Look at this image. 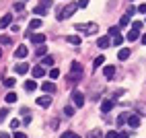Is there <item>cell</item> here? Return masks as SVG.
Masks as SVG:
<instances>
[{
	"instance_id": "1",
	"label": "cell",
	"mask_w": 146,
	"mask_h": 138,
	"mask_svg": "<svg viewBox=\"0 0 146 138\" xmlns=\"http://www.w3.org/2000/svg\"><path fill=\"white\" fill-rule=\"evenodd\" d=\"M76 8H78L76 2H70V4H66V6H60V8H58V21H64V19L72 17L76 13Z\"/></svg>"
},
{
	"instance_id": "2",
	"label": "cell",
	"mask_w": 146,
	"mask_h": 138,
	"mask_svg": "<svg viewBox=\"0 0 146 138\" xmlns=\"http://www.w3.org/2000/svg\"><path fill=\"white\" fill-rule=\"evenodd\" d=\"M82 74H84L82 66H80L78 62H72V74L68 76V78H70V83H78V81H82Z\"/></svg>"
},
{
	"instance_id": "3",
	"label": "cell",
	"mask_w": 146,
	"mask_h": 138,
	"mask_svg": "<svg viewBox=\"0 0 146 138\" xmlns=\"http://www.w3.org/2000/svg\"><path fill=\"white\" fill-rule=\"evenodd\" d=\"M109 39H111L113 45H121V43H123V37H121V33H119V27H111V29H109Z\"/></svg>"
},
{
	"instance_id": "4",
	"label": "cell",
	"mask_w": 146,
	"mask_h": 138,
	"mask_svg": "<svg viewBox=\"0 0 146 138\" xmlns=\"http://www.w3.org/2000/svg\"><path fill=\"white\" fill-rule=\"evenodd\" d=\"M76 31H84L86 35H91L95 31H99V27H97V23H78L76 25Z\"/></svg>"
},
{
	"instance_id": "5",
	"label": "cell",
	"mask_w": 146,
	"mask_h": 138,
	"mask_svg": "<svg viewBox=\"0 0 146 138\" xmlns=\"http://www.w3.org/2000/svg\"><path fill=\"white\" fill-rule=\"evenodd\" d=\"M72 101H74L76 107H82V105H84V95H82L80 91H74V93H72Z\"/></svg>"
},
{
	"instance_id": "6",
	"label": "cell",
	"mask_w": 146,
	"mask_h": 138,
	"mask_svg": "<svg viewBox=\"0 0 146 138\" xmlns=\"http://www.w3.org/2000/svg\"><path fill=\"white\" fill-rule=\"evenodd\" d=\"M128 126L136 130V128L140 126V115H136V113H130V115H128Z\"/></svg>"
},
{
	"instance_id": "7",
	"label": "cell",
	"mask_w": 146,
	"mask_h": 138,
	"mask_svg": "<svg viewBox=\"0 0 146 138\" xmlns=\"http://www.w3.org/2000/svg\"><path fill=\"white\" fill-rule=\"evenodd\" d=\"M27 54H29V50L25 45H19L17 47V52H15V58H19V60H23V58H27Z\"/></svg>"
},
{
	"instance_id": "8",
	"label": "cell",
	"mask_w": 146,
	"mask_h": 138,
	"mask_svg": "<svg viewBox=\"0 0 146 138\" xmlns=\"http://www.w3.org/2000/svg\"><path fill=\"white\" fill-rule=\"evenodd\" d=\"M113 109V99H105L103 103H101V111L103 113H109Z\"/></svg>"
},
{
	"instance_id": "9",
	"label": "cell",
	"mask_w": 146,
	"mask_h": 138,
	"mask_svg": "<svg viewBox=\"0 0 146 138\" xmlns=\"http://www.w3.org/2000/svg\"><path fill=\"white\" fill-rule=\"evenodd\" d=\"M31 41L37 43V45H43L45 43V35L43 33H35V35H31Z\"/></svg>"
},
{
	"instance_id": "10",
	"label": "cell",
	"mask_w": 146,
	"mask_h": 138,
	"mask_svg": "<svg viewBox=\"0 0 146 138\" xmlns=\"http://www.w3.org/2000/svg\"><path fill=\"white\" fill-rule=\"evenodd\" d=\"M41 89H43V93H45V95L56 93V85H54V83H43V85H41Z\"/></svg>"
},
{
	"instance_id": "11",
	"label": "cell",
	"mask_w": 146,
	"mask_h": 138,
	"mask_svg": "<svg viewBox=\"0 0 146 138\" xmlns=\"http://www.w3.org/2000/svg\"><path fill=\"white\" fill-rule=\"evenodd\" d=\"M97 45H99V47H109V45H111V39H109V35H103V37H99Z\"/></svg>"
},
{
	"instance_id": "12",
	"label": "cell",
	"mask_w": 146,
	"mask_h": 138,
	"mask_svg": "<svg viewBox=\"0 0 146 138\" xmlns=\"http://www.w3.org/2000/svg\"><path fill=\"white\" fill-rule=\"evenodd\" d=\"M37 105H39V107H50L52 105V97H39V99H37Z\"/></svg>"
},
{
	"instance_id": "13",
	"label": "cell",
	"mask_w": 146,
	"mask_h": 138,
	"mask_svg": "<svg viewBox=\"0 0 146 138\" xmlns=\"http://www.w3.org/2000/svg\"><path fill=\"white\" fill-rule=\"evenodd\" d=\"M113 74H115V66L109 64V66L103 68V76H105V78H113Z\"/></svg>"
},
{
	"instance_id": "14",
	"label": "cell",
	"mask_w": 146,
	"mask_h": 138,
	"mask_svg": "<svg viewBox=\"0 0 146 138\" xmlns=\"http://www.w3.org/2000/svg\"><path fill=\"white\" fill-rule=\"evenodd\" d=\"M11 21H13V15H4L2 19H0V29H6L8 25H11Z\"/></svg>"
},
{
	"instance_id": "15",
	"label": "cell",
	"mask_w": 146,
	"mask_h": 138,
	"mask_svg": "<svg viewBox=\"0 0 146 138\" xmlns=\"http://www.w3.org/2000/svg\"><path fill=\"white\" fill-rule=\"evenodd\" d=\"M130 47H121V50L117 52V58H119V60H128V58H130Z\"/></svg>"
},
{
	"instance_id": "16",
	"label": "cell",
	"mask_w": 146,
	"mask_h": 138,
	"mask_svg": "<svg viewBox=\"0 0 146 138\" xmlns=\"http://www.w3.org/2000/svg\"><path fill=\"white\" fill-rule=\"evenodd\" d=\"M15 70H17V74H27L29 72V64H17Z\"/></svg>"
},
{
	"instance_id": "17",
	"label": "cell",
	"mask_w": 146,
	"mask_h": 138,
	"mask_svg": "<svg viewBox=\"0 0 146 138\" xmlns=\"http://www.w3.org/2000/svg\"><path fill=\"white\" fill-rule=\"evenodd\" d=\"M43 74H45L43 66H33V76H35V78H41Z\"/></svg>"
},
{
	"instance_id": "18",
	"label": "cell",
	"mask_w": 146,
	"mask_h": 138,
	"mask_svg": "<svg viewBox=\"0 0 146 138\" xmlns=\"http://www.w3.org/2000/svg\"><path fill=\"white\" fill-rule=\"evenodd\" d=\"M66 41H68V43H72V45H80V37H78V35H68V37H66Z\"/></svg>"
},
{
	"instance_id": "19",
	"label": "cell",
	"mask_w": 146,
	"mask_h": 138,
	"mask_svg": "<svg viewBox=\"0 0 146 138\" xmlns=\"http://www.w3.org/2000/svg\"><path fill=\"white\" fill-rule=\"evenodd\" d=\"M136 115H146V105L144 103H138V105H136Z\"/></svg>"
},
{
	"instance_id": "20",
	"label": "cell",
	"mask_w": 146,
	"mask_h": 138,
	"mask_svg": "<svg viewBox=\"0 0 146 138\" xmlns=\"http://www.w3.org/2000/svg\"><path fill=\"white\" fill-rule=\"evenodd\" d=\"M125 37H128V41H136V39L140 37V31H132V29H130V31H128V35H125Z\"/></svg>"
},
{
	"instance_id": "21",
	"label": "cell",
	"mask_w": 146,
	"mask_h": 138,
	"mask_svg": "<svg viewBox=\"0 0 146 138\" xmlns=\"http://www.w3.org/2000/svg\"><path fill=\"white\" fill-rule=\"evenodd\" d=\"M39 27H41V19H31V23H29V29L33 31V29H39Z\"/></svg>"
},
{
	"instance_id": "22",
	"label": "cell",
	"mask_w": 146,
	"mask_h": 138,
	"mask_svg": "<svg viewBox=\"0 0 146 138\" xmlns=\"http://www.w3.org/2000/svg\"><path fill=\"white\" fill-rule=\"evenodd\" d=\"M25 89H27V91H35V89H37V83H35V81H27V83H25Z\"/></svg>"
},
{
	"instance_id": "23",
	"label": "cell",
	"mask_w": 146,
	"mask_h": 138,
	"mask_svg": "<svg viewBox=\"0 0 146 138\" xmlns=\"http://www.w3.org/2000/svg\"><path fill=\"white\" fill-rule=\"evenodd\" d=\"M64 113H66V117H72V115H74V107H72V105H66V107H64Z\"/></svg>"
},
{
	"instance_id": "24",
	"label": "cell",
	"mask_w": 146,
	"mask_h": 138,
	"mask_svg": "<svg viewBox=\"0 0 146 138\" xmlns=\"http://www.w3.org/2000/svg\"><path fill=\"white\" fill-rule=\"evenodd\" d=\"M35 54H37V56H43V58H45V54H47V47H45V45H39V47L35 50Z\"/></svg>"
},
{
	"instance_id": "25",
	"label": "cell",
	"mask_w": 146,
	"mask_h": 138,
	"mask_svg": "<svg viewBox=\"0 0 146 138\" xmlns=\"http://www.w3.org/2000/svg\"><path fill=\"white\" fill-rule=\"evenodd\" d=\"M11 128H13V130H15V132H17V130H19V128H21V120H19V117H15V120L11 122Z\"/></svg>"
},
{
	"instance_id": "26",
	"label": "cell",
	"mask_w": 146,
	"mask_h": 138,
	"mask_svg": "<svg viewBox=\"0 0 146 138\" xmlns=\"http://www.w3.org/2000/svg\"><path fill=\"white\" fill-rule=\"evenodd\" d=\"M4 99H6V103H15V101H17V93H8Z\"/></svg>"
},
{
	"instance_id": "27",
	"label": "cell",
	"mask_w": 146,
	"mask_h": 138,
	"mask_svg": "<svg viewBox=\"0 0 146 138\" xmlns=\"http://www.w3.org/2000/svg\"><path fill=\"white\" fill-rule=\"evenodd\" d=\"M41 64H43V66H52V64H54V58H52V56H45L43 60H41Z\"/></svg>"
},
{
	"instance_id": "28",
	"label": "cell",
	"mask_w": 146,
	"mask_h": 138,
	"mask_svg": "<svg viewBox=\"0 0 146 138\" xmlns=\"http://www.w3.org/2000/svg\"><path fill=\"white\" fill-rule=\"evenodd\" d=\"M125 122H128V113H119V115H117V124L121 126V124H125Z\"/></svg>"
},
{
	"instance_id": "29",
	"label": "cell",
	"mask_w": 146,
	"mask_h": 138,
	"mask_svg": "<svg viewBox=\"0 0 146 138\" xmlns=\"http://www.w3.org/2000/svg\"><path fill=\"white\" fill-rule=\"evenodd\" d=\"M103 62H105V56H99V58H95V62H93V64H95V68H99Z\"/></svg>"
},
{
	"instance_id": "30",
	"label": "cell",
	"mask_w": 146,
	"mask_h": 138,
	"mask_svg": "<svg viewBox=\"0 0 146 138\" xmlns=\"http://www.w3.org/2000/svg\"><path fill=\"white\" fill-rule=\"evenodd\" d=\"M15 83H17V78H4V85L11 89V87H15Z\"/></svg>"
},
{
	"instance_id": "31",
	"label": "cell",
	"mask_w": 146,
	"mask_h": 138,
	"mask_svg": "<svg viewBox=\"0 0 146 138\" xmlns=\"http://www.w3.org/2000/svg\"><path fill=\"white\" fill-rule=\"evenodd\" d=\"M128 23H130V17H128V15H123V17L119 19V25H121V27H125Z\"/></svg>"
},
{
	"instance_id": "32",
	"label": "cell",
	"mask_w": 146,
	"mask_h": 138,
	"mask_svg": "<svg viewBox=\"0 0 146 138\" xmlns=\"http://www.w3.org/2000/svg\"><path fill=\"white\" fill-rule=\"evenodd\" d=\"M6 117H8V109L4 107V109H0V122H4Z\"/></svg>"
},
{
	"instance_id": "33",
	"label": "cell",
	"mask_w": 146,
	"mask_h": 138,
	"mask_svg": "<svg viewBox=\"0 0 146 138\" xmlns=\"http://www.w3.org/2000/svg\"><path fill=\"white\" fill-rule=\"evenodd\" d=\"M140 29H142V23L140 21H134L132 23V31H140Z\"/></svg>"
},
{
	"instance_id": "34",
	"label": "cell",
	"mask_w": 146,
	"mask_h": 138,
	"mask_svg": "<svg viewBox=\"0 0 146 138\" xmlns=\"http://www.w3.org/2000/svg\"><path fill=\"white\" fill-rule=\"evenodd\" d=\"M33 13H35V15H39V17H43V15H45V8H43V6H37Z\"/></svg>"
},
{
	"instance_id": "35",
	"label": "cell",
	"mask_w": 146,
	"mask_h": 138,
	"mask_svg": "<svg viewBox=\"0 0 146 138\" xmlns=\"http://www.w3.org/2000/svg\"><path fill=\"white\" fill-rule=\"evenodd\" d=\"M50 76H52V78H58V76H60V70H58V68H52V70H50Z\"/></svg>"
},
{
	"instance_id": "36",
	"label": "cell",
	"mask_w": 146,
	"mask_h": 138,
	"mask_svg": "<svg viewBox=\"0 0 146 138\" xmlns=\"http://www.w3.org/2000/svg\"><path fill=\"white\" fill-rule=\"evenodd\" d=\"M105 138H117V132H115V130H109V132L105 134Z\"/></svg>"
},
{
	"instance_id": "37",
	"label": "cell",
	"mask_w": 146,
	"mask_h": 138,
	"mask_svg": "<svg viewBox=\"0 0 146 138\" xmlns=\"http://www.w3.org/2000/svg\"><path fill=\"white\" fill-rule=\"evenodd\" d=\"M0 43H4V45H8V43H11V37H6V35H2V37H0Z\"/></svg>"
},
{
	"instance_id": "38",
	"label": "cell",
	"mask_w": 146,
	"mask_h": 138,
	"mask_svg": "<svg viewBox=\"0 0 146 138\" xmlns=\"http://www.w3.org/2000/svg\"><path fill=\"white\" fill-rule=\"evenodd\" d=\"M23 8H25V4H23V2H15V11H19V13H21Z\"/></svg>"
},
{
	"instance_id": "39",
	"label": "cell",
	"mask_w": 146,
	"mask_h": 138,
	"mask_svg": "<svg viewBox=\"0 0 146 138\" xmlns=\"http://www.w3.org/2000/svg\"><path fill=\"white\" fill-rule=\"evenodd\" d=\"M136 11H138V13H142V15H146V4H140L138 8H136Z\"/></svg>"
},
{
	"instance_id": "40",
	"label": "cell",
	"mask_w": 146,
	"mask_h": 138,
	"mask_svg": "<svg viewBox=\"0 0 146 138\" xmlns=\"http://www.w3.org/2000/svg\"><path fill=\"white\" fill-rule=\"evenodd\" d=\"M60 138H74V132H64Z\"/></svg>"
},
{
	"instance_id": "41",
	"label": "cell",
	"mask_w": 146,
	"mask_h": 138,
	"mask_svg": "<svg viewBox=\"0 0 146 138\" xmlns=\"http://www.w3.org/2000/svg\"><path fill=\"white\" fill-rule=\"evenodd\" d=\"M41 6L47 8V6H52V0H41Z\"/></svg>"
},
{
	"instance_id": "42",
	"label": "cell",
	"mask_w": 146,
	"mask_h": 138,
	"mask_svg": "<svg viewBox=\"0 0 146 138\" xmlns=\"http://www.w3.org/2000/svg\"><path fill=\"white\" fill-rule=\"evenodd\" d=\"M76 4H78V6H80V8H84V6H86V4H89V0H78V2H76Z\"/></svg>"
},
{
	"instance_id": "43",
	"label": "cell",
	"mask_w": 146,
	"mask_h": 138,
	"mask_svg": "<svg viewBox=\"0 0 146 138\" xmlns=\"http://www.w3.org/2000/svg\"><path fill=\"white\" fill-rule=\"evenodd\" d=\"M13 138H27V136H25L23 132H15V134H13Z\"/></svg>"
},
{
	"instance_id": "44",
	"label": "cell",
	"mask_w": 146,
	"mask_h": 138,
	"mask_svg": "<svg viewBox=\"0 0 146 138\" xmlns=\"http://www.w3.org/2000/svg\"><path fill=\"white\" fill-rule=\"evenodd\" d=\"M117 138H128V132H119V134H117Z\"/></svg>"
},
{
	"instance_id": "45",
	"label": "cell",
	"mask_w": 146,
	"mask_h": 138,
	"mask_svg": "<svg viewBox=\"0 0 146 138\" xmlns=\"http://www.w3.org/2000/svg\"><path fill=\"white\" fill-rule=\"evenodd\" d=\"M0 138H11V134H6V132H0Z\"/></svg>"
},
{
	"instance_id": "46",
	"label": "cell",
	"mask_w": 146,
	"mask_h": 138,
	"mask_svg": "<svg viewBox=\"0 0 146 138\" xmlns=\"http://www.w3.org/2000/svg\"><path fill=\"white\" fill-rule=\"evenodd\" d=\"M142 43H144V45H146V33H144V35H142Z\"/></svg>"
},
{
	"instance_id": "47",
	"label": "cell",
	"mask_w": 146,
	"mask_h": 138,
	"mask_svg": "<svg viewBox=\"0 0 146 138\" xmlns=\"http://www.w3.org/2000/svg\"><path fill=\"white\" fill-rule=\"evenodd\" d=\"M74 138H80V136H76V134H74Z\"/></svg>"
},
{
	"instance_id": "48",
	"label": "cell",
	"mask_w": 146,
	"mask_h": 138,
	"mask_svg": "<svg viewBox=\"0 0 146 138\" xmlns=\"http://www.w3.org/2000/svg\"><path fill=\"white\" fill-rule=\"evenodd\" d=\"M0 56H2V50H0Z\"/></svg>"
}]
</instances>
